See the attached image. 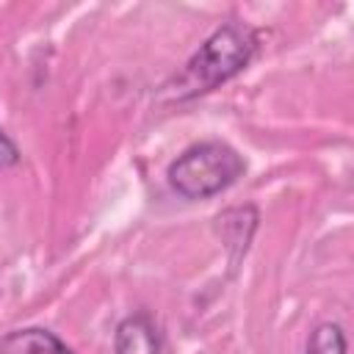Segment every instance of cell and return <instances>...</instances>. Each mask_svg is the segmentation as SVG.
Returning <instances> with one entry per match:
<instances>
[{"mask_svg":"<svg viewBox=\"0 0 354 354\" xmlns=\"http://www.w3.org/2000/svg\"><path fill=\"white\" fill-rule=\"evenodd\" d=\"M257 50V36L243 22H224L216 28L199 50L183 64V69L163 86V97L169 102H188L196 100L238 72H243Z\"/></svg>","mask_w":354,"mask_h":354,"instance_id":"1","label":"cell"},{"mask_svg":"<svg viewBox=\"0 0 354 354\" xmlns=\"http://www.w3.org/2000/svg\"><path fill=\"white\" fill-rule=\"evenodd\" d=\"M246 171V160L224 141H199L169 166V185L183 199H207L230 188Z\"/></svg>","mask_w":354,"mask_h":354,"instance_id":"2","label":"cell"},{"mask_svg":"<svg viewBox=\"0 0 354 354\" xmlns=\"http://www.w3.org/2000/svg\"><path fill=\"white\" fill-rule=\"evenodd\" d=\"M113 354H160V335L147 313L127 315L113 335Z\"/></svg>","mask_w":354,"mask_h":354,"instance_id":"3","label":"cell"},{"mask_svg":"<svg viewBox=\"0 0 354 354\" xmlns=\"http://www.w3.org/2000/svg\"><path fill=\"white\" fill-rule=\"evenodd\" d=\"M0 354H72V348L41 326L14 329L0 340Z\"/></svg>","mask_w":354,"mask_h":354,"instance_id":"4","label":"cell"},{"mask_svg":"<svg viewBox=\"0 0 354 354\" xmlns=\"http://www.w3.org/2000/svg\"><path fill=\"white\" fill-rule=\"evenodd\" d=\"M307 354H346V335L337 324H318L307 340Z\"/></svg>","mask_w":354,"mask_h":354,"instance_id":"5","label":"cell"},{"mask_svg":"<svg viewBox=\"0 0 354 354\" xmlns=\"http://www.w3.org/2000/svg\"><path fill=\"white\" fill-rule=\"evenodd\" d=\"M14 163H19V149H17V144L0 130V169L14 166Z\"/></svg>","mask_w":354,"mask_h":354,"instance_id":"6","label":"cell"}]
</instances>
